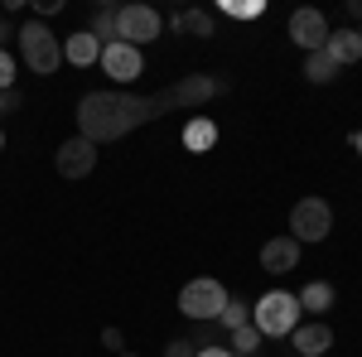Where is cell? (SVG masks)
<instances>
[{
  "instance_id": "obj_7",
  "label": "cell",
  "mask_w": 362,
  "mask_h": 357,
  "mask_svg": "<svg viewBox=\"0 0 362 357\" xmlns=\"http://www.w3.org/2000/svg\"><path fill=\"white\" fill-rule=\"evenodd\" d=\"M97 169V145L83 136H73V140H63L58 145V174L63 179H87Z\"/></svg>"
},
{
  "instance_id": "obj_16",
  "label": "cell",
  "mask_w": 362,
  "mask_h": 357,
  "mask_svg": "<svg viewBox=\"0 0 362 357\" xmlns=\"http://www.w3.org/2000/svg\"><path fill=\"white\" fill-rule=\"evenodd\" d=\"M305 78H309V83H334L338 63L324 54V49H319V54H305Z\"/></svg>"
},
{
  "instance_id": "obj_5",
  "label": "cell",
  "mask_w": 362,
  "mask_h": 357,
  "mask_svg": "<svg viewBox=\"0 0 362 357\" xmlns=\"http://www.w3.org/2000/svg\"><path fill=\"white\" fill-rule=\"evenodd\" d=\"M329 227H334V213H329L324 198H300V203L290 208V237H295V242H324Z\"/></svg>"
},
{
  "instance_id": "obj_10",
  "label": "cell",
  "mask_w": 362,
  "mask_h": 357,
  "mask_svg": "<svg viewBox=\"0 0 362 357\" xmlns=\"http://www.w3.org/2000/svg\"><path fill=\"white\" fill-rule=\"evenodd\" d=\"M261 266L271 275L295 271V266H300V242H295V237H271V242L261 247Z\"/></svg>"
},
{
  "instance_id": "obj_11",
  "label": "cell",
  "mask_w": 362,
  "mask_h": 357,
  "mask_svg": "<svg viewBox=\"0 0 362 357\" xmlns=\"http://www.w3.org/2000/svg\"><path fill=\"white\" fill-rule=\"evenodd\" d=\"M290 343H295L300 357H324L334 348V329H329V324H300V329L290 333Z\"/></svg>"
},
{
  "instance_id": "obj_20",
  "label": "cell",
  "mask_w": 362,
  "mask_h": 357,
  "mask_svg": "<svg viewBox=\"0 0 362 357\" xmlns=\"http://www.w3.org/2000/svg\"><path fill=\"white\" fill-rule=\"evenodd\" d=\"M174 25H179V29H189V34H213V20H208L203 10H189V15H179Z\"/></svg>"
},
{
  "instance_id": "obj_14",
  "label": "cell",
  "mask_w": 362,
  "mask_h": 357,
  "mask_svg": "<svg viewBox=\"0 0 362 357\" xmlns=\"http://www.w3.org/2000/svg\"><path fill=\"white\" fill-rule=\"evenodd\" d=\"M295 300H300V314H324V309H334V285L329 280H309Z\"/></svg>"
},
{
  "instance_id": "obj_15",
  "label": "cell",
  "mask_w": 362,
  "mask_h": 357,
  "mask_svg": "<svg viewBox=\"0 0 362 357\" xmlns=\"http://www.w3.org/2000/svg\"><path fill=\"white\" fill-rule=\"evenodd\" d=\"M213 140H218V126H213L208 116H194V121L184 126V145H189V150H208Z\"/></svg>"
},
{
  "instance_id": "obj_19",
  "label": "cell",
  "mask_w": 362,
  "mask_h": 357,
  "mask_svg": "<svg viewBox=\"0 0 362 357\" xmlns=\"http://www.w3.org/2000/svg\"><path fill=\"white\" fill-rule=\"evenodd\" d=\"M227 329H242V324H251V304H242V300H227V309L218 314Z\"/></svg>"
},
{
  "instance_id": "obj_9",
  "label": "cell",
  "mask_w": 362,
  "mask_h": 357,
  "mask_svg": "<svg viewBox=\"0 0 362 357\" xmlns=\"http://www.w3.org/2000/svg\"><path fill=\"white\" fill-rule=\"evenodd\" d=\"M290 39H295L305 54H319L324 39H329V20H324L319 10H295V15H290Z\"/></svg>"
},
{
  "instance_id": "obj_17",
  "label": "cell",
  "mask_w": 362,
  "mask_h": 357,
  "mask_svg": "<svg viewBox=\"0 0 362 357\" xmlns=\"http://www.w3.org/2000/svg\"><path fill=\"white\" fill-rule=\"evenodd\" d=\"M87 34H92V39L102 44V49H107V44H116V10H97V15H92V29H87Z\"/></svg>"
},
{
  "instance_id": "obj_25",
  "label": "cell",
  "mask_w": 362,
  "mask_h": 357,
  "mask_svg": "<svg viewBox=\"0 0 362 357\" xmlns=\"http://www.w3.org/2000/svg\"><path fill=\"white\" fill-rule=\"evenodd\" d=\"M10 107H20V92L10 87V92H0V111H10Z\"/></svg>"
},
{
  "instance_id": "obj_30",
  "label": "cell",
  "mask_w": 362,
  "mask_h": 357,
  "mask_svg": "<svg viewBox=\"0 0 362 357\" xmlns=\"http://www.w3.org/2000/svg\"><path fill=\"white\" fill-rule=\"evenodd\" d=\"M116 357H136V353H116Z\"/></svg>"
},
{
  "instance_id": "obj_24",
  "label": "cell",
  "mask_w": 362,
  "mask_h": 357,
  "mask_svg": "<svg viewBox=\"0 0 362 357\" xmlns=\"http://www.w3.org/2000/svg\"><path fill=\"white\" fill-rule=\"evenodd\" d=\"M34 10H39V15H58V10H63V0H34Z\"/></svg>"
},
{
  "instance_id": "obj_8",
  "label": "cell",
  "mask_w": 362,
  "mask_h": 357,
  "mask_svg": "<svg viewBox=\"0 0 362 357\" xmlns=\"http://www.w3.org/2000/svg\"><path fill=\"white\" fill-rule=\"evenodd\" d=\"M140 68H145V58H140V49H131V44H107L102 49V73L107 78H116V83H136Z\"/></svg>"
},
{
  "instance_id": "obj_18",
  "label": "cell",
  "mask_w": 362,
  "mask_h": 357,
  "mask_svg": "<svg viewBox=\"0 0 362 357\" xmlns=\"http://www.w3.org/2000/svg\"><path fill=\"white\" fill-rule=\"evenodd\" d=\"M261 343H266V338L256 333V324H242V329H232V348H237V353H256Z\"/></svg>"
},
{
  "instance_id": "obj_13",
  "label": "cell",
  "mask_w": 362,
  "mask_h": 357,
  "mask_svg": "<svg viewBox=\"0 0 362 357\" xmlns=\"http://www.w3.org/2000/svg\"><path fill=\"white\" fill-rule=\"evenodd\" d=\"M63 58L73 63V68H92V63H102V44L92 39V34H73V39H63Z\"/></svg>"
},
{
  "instance_id": "obj_12",
  "label": "cell",
  "mask_w": 362,
  "mask_h": 357,
  "mask_svg": "<svg viewBox=\"0 0 362 357\" xmlns=\"http://www.w3.org/2000/svg\"><path fill=\"white\" fill-rule=\"evenodd\" d=\"M324 54L334 58L338 68L358 63V58H362V34H358V29H348V25H343V29H329V39H324Z\"/></svg>"
},
{
  "instance_id": "obj_26",
  "label": "cell",
  "mask_w": 362,
  "mask_h": 357,
  "mask_svg": "<svg viewBox=\"0 0 362 357\" xmlns=\"http://www.w3.org/2000/svg\"><path fill=\"white\" fill-rule=\"evenodd\" d=\"M198 357H232V348H198Z\"/></svg>"
},
{
  "instance_id": "obj_29",
  "label": "cell",
  "mask_w": 362,
  "mask_h": 357,
  "mask_svg": "<svg viewBox=\"0 0 362 357\" xmlns=\"http://www.w3.org/2000/svg\"><path fill=\"white\" fill-rule=\"evenodd\" d=\"M0 150H5V131H0Z\"/></svg>"
},
{
  "instance_id": "obj_1",
  "label": "cell",
  "mask_w": 362,
  "mask_h": 357,
  "mask_svg": "<svg viewBox=\"0 0 362 357\" xmlns=\"http://www.w3.org/2000/svg\"><path fill=\"white\" fill-rule=\"evenodd\" d=\"M227 83L223 78H179L174 87H160L155 97H131V92H87L78 102V136L92 140V145H107V140H121L160 121L165 111H184V107H203L213 97H223Z\"/></svg>"
},
{
  "instance_id": "obj_6",
  "label": "cell",
  "mask_w": 362,
  "mask_h": 357,
  "mask_svg": "<svg viewBox=\"0 0 362 357\" xmlns=\"http://www.w3.org/2000/svg\"><path fill=\"white\" fill-rule=\"evenodd\" d=\"M223 309H227V290L218 280H189L179 290V314H189V319H218Z\"/></svg>"
},
{
  "instance_id": "obj_3",
  "label": "cell",
  "mask_w": 362,
  "mask_h": 357,
  "mask_svg": "<svg viewBox=\"0 0 362 357\" xmlns=\"http://www.w3.org/2000/svg\"><path fill=\"white\" fill-rule=\"evenodd\" d=\"M20 54L34 73H58V63H63V39H58L49 25H39V20H29L20 29Z\"/></svg>"
},
{
  "instance_id": "obj_2",
  "label": "cell",
  "mask_w": 362,
  "mask_h": 357,
  "mask_svg": "<svg viewBox=\"0 0 362 357\" xmlns=\"http://www.w3.org/2000/svg\"><path fill=\"white\" fill-rule=\"evenodd\" d=\"M251 324L261 338H290L300 329V300L290 290H266L261 300L251 304Z\"/></svg>"
},
{
  "instance_id": "obj_21",
  "label": "cell",
  "mask_w": 362,
  "mask_h": 357,
  "mask_svg": "<svg viewBox=\"0 0 362 357\" xmlns=\"http://www.w3.org/2000/svg\"><path fill=\"white\" fill-rule=\"evenodd\" d=\"M10 87H15V58L0 49V92H10Z\"/></svg>"
},
{
  "instance_id": "obj_27",
  "label": "cell",
  "mask_w": 362,
  "mask_h": 357,
  "mask_svg": "<svg viewBox=\"0 0 362 357\" xmlns=\"http://www.w3.org/2000/svg\"><path fill=\"white\" fill-rule=\"evenodd\" d=\"M353 150H358V155H362V131H358V136H353Z\"/></svg>"
},
{
  "instance_id": "obj_4",
  "label": "cell",
  "mask_w": 362,
  "mask_h": 357,
  "mask_svg": "<svg viewBox=\"0 0 362 357\" xmlns=\"http://www.w3.org/2000/svg\"><path fill=\"white\" fill-rule=\"evenodd\" d=\"M160 29H165V20H160L150 5H121V10H116V39H121V44H131V49L155 44V39H160Z\"/></svg>"
},
{
  "instance_id": "obj_23",
  "label": "cell",
  "mask_w": 362,
  "mask_h": 357,
  "mask_svg": "<svg viewBox=\"0 0 362 357\" xmlns=\"http://www.w3.org/2000/svg\"><path fill=\"white\" fill-rule=\"evenodd\" d=\"M165 357H198V353H194V343H184V338H179V343H169Z\"/></svg>"
},
{
  "instance_id": "obj_22",
  "label": "cell",
  "mask_w": 362,
  "mask_h": 357,
  "mask_svg": "<svg viewBox=\"0 0 362 357\" xmlns=\"http://www.w3.org/2000/svg\"><path fill=\"white\" fill-rule=\"evenodd\" d=\"M223 10H227V15H237V20H256V15H261V5H232V0H227Z\"/></svg>"
},
{
  "instance_id": "obj_28",
  "label": "cell",
  "mask_w": 362,
  "mask_h": 357,
  "mask_svg": "<svg viewBox=\"0 0 362 357\" xmlns=\"http://www.w3.org/2000/svg\"><path fill=\"white\" fill-rule=\"evenodd\" d=\"M5 34H10V29H5V20H0V39H5Z\"/></svg>"
}]
</instances>
